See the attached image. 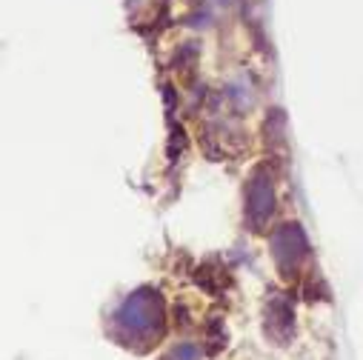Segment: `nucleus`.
<instances>
[{
  "instance_id": "nucleus-1",
  "label": "nucleus",
  "mask_w": 363,
  "mask_h": 360,
  "mask_svg": "<svg viewBox=\"0 0 363 360\" xmlns=\"http://www.w3.org/2000/svg\"><path fill=\"white\" fill-rule=\"evenodd\" d=\"M163 317L160 292L138 289L115 312V326L126 340H152L163 332Z\"/></svg>"
},
{
  "instance_id": "nucleus-2",
  "label": "nucleus",
  "mask_w": 363,
  "mask_h": 360,
  "mask_svg": "<svg viewBox=\"0 0 363 360\" xmlns=\"http://www.w3.org/2000/svg\"><path fill=\"white\" fill-rule=\"evenodd\" d=\"M272 246V257H275V266L284 278H298L301 266L309 260V240L301 229V223H284L272 232L269 237Z\"/></svg>"
},
{
  "instance_id": "nucleus-3",
  "label": "nucleus",
  "mask_w": 363,
  "mask_h": 360,
  "mask_svg": "<svg viewBox=\"0 0 363 360\" xmlns=\"http://www.w3.org/2000/svg\"><path fill=\"white\" fill-rule=\"evenodd\" d=\"M275 212V186H272V174L266 166L252 169L249 184H246V220L255 232H263Z\"/></svg>"
},
{
  "instance_id": "nucleus-4",
  "label": "nucleus",
  "mask_w": 363,
  "mask_h": 360,
  "mask_svg": "<svg viewBox=\"0 0 363 360\" xmlns=\"http://www.w3.org/2000/svg\"><path fill=\"white\" fill-rule=\"evenodd\" d=\"M295 332V312H292V303L284 298V295H272L269 303H266V334L275 337L281 346L292 337Z\"/></svg>"
},
{
  "instance_id": "nucleus-5",
  "label": "nucleus",
  "mask_w": 363,
  "mask_h": 360,
  "mask_svg": "<svg viewBox=\"0 0 363 360\" xmlns=\"http://www.w3.org/2000/svg\"><path fill=\"white\" fill-rule=\"evenodd\" d=\"M174 360H201V349L192 343H184L180 349H174Z\"/></svg>"
}]
</instances>
